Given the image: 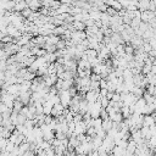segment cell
I'll list each match as a JSON object with an SVG mask.
<instances>
[{
    "label": "cell",
    "instance_id": "83f0119b",
    "mask_svg": "<svg viewBox=\"0 0 156 156\" xmlns=\"http://www.w3.org/2000/svg\"><path fill=\"white\" fill-rule=\"evenodd\" d=\"M61 4H72V0H60Z\"/></svg>",
    "mask_w": 156,
    "mask_h": 156
},
{
    "label": "cell",
    "instance_id": "d4e9b609",
    "mask_svg": "<svg viewBox=\"0 0 156 156\" xmlns=\"http://www.w3.org/2000/svg\"><path fill=\"white\" fill-rule=\"evenodd\" d=\"M106 12H107L110 16H116V15H118V11H117V10H115V9H113V7H111V6H107Z\"/></svg>",
    "mask_w": 156,
    "mask_h": 156
},
{
    "label": "cell",
    "instance_id": "f1b7e54d",
    "mask_svg": "<svg viewBox=\"0 0 156 156\" xmlns=\"http://www.w3.org/2000/svg\"><path fill=\"white\" fill-rule=\"evenodd\" d=\"M154 118H155V123H156V112H154Z\"/></svg>",
    "mask_w": 156,
    "mask_h": 156
},
{
    "label": "cell",
    "instance_id": "2e32d148",
    "mask_svg": "<svg viewBox=\"0 0 156 156\" xmlns=\"http://www.w3.org/2000/svg\"><path fill=\"white\" fill-rule=\"evenodd\" d=\"M101 22H102V26H110V20H111V16L105 11L101 13V17H100Z\"/></svg>",
    "mask_w": 156,
    "mask_h": 156
},
{
    "label": "cell",
    "instance_id": "5bb4252c",
    "mask_svg": "<svg viewBox=\"0 0 156 156\" xmlns=\"http://www.w3.org/2000/svg\"><path fill=\"white\" fill-rule=\"evenodd\" d=\"M121 112H122V115H123V118H128L133 112H132V110H130V106H128V105H123L122 107H121Z\"/></svg>",
    "mask_w": 156,
    "mask_h": 156
},
{
    "label": "cell",
    "instance_id": "9a60e30c",
    "mask_svg": "<svg viewBox=\"0 0 156 156\" xmlns=\"http://www.w3.org/2000/svg\"><path fill=\"white\" fill-rule=\"evenodd\" d=\"M112 127H113V122L111 121V118H110V117H108V118L102 119V128H104L106 132H108Z\"/></svg>",
    "mask_w": 156,
    "mask_h": 156
},
{
    "label": "cell",
    "instance_id": "e0dca14e",
    "mask_svg": "<svg viewBox=\"0 0 156 156\" xmlns=\"http://www.w3.org/2000/svg\"><path fill=\"white\" fill-rule=\"evenodd\" d=\"M24 106V104L20 100V99H15V101H13V107H12V110L13 111H16V112H20L21 111V108Z\"/></svg>",
    "mask_w": 156,
    "mask_h": 156
},
{
    "label": "cell",
    "instance_id": "cb8c5ba5",
    "mask_svg": "<svg viewBox=\"0 0 156 156\" xmlns=\"http://www.w3.org/2000/svg\"><path fill=\"white\" fill-rule=\"evenodd\" d=\"M26 119H27L26 116H23L22 113H18V116H17V124H24ZM17 124H16V126H17Z\"/></svg>",
    "mask_w": 156,
    "mask_h": 156
},
{
    "label": "cell",
    "instance_id": "5b68a950",
    "mask_svg": "<svg viewBox=\"0 0 156 156\" xmlns=\"http://www.w3.org/2000/svg\"><path fill=\"white\" fill-rule=\"evenodd\" d=\"M30 96H32V90H27V91H21L16 99H20L24 105H28L30 102Z\"/></svg>",
    "mask_w": 156,
    "mask_h": 156
},
{
    "label": "cell",
    "instance_id": "30bf717a",
    "mask_svg": "<svg viewBox=\"0 0 156 156\" xmlns=\"http://www.w3.org/2000/svg\"><path fill=\"white\" fill-rule=\"evenodd\" d=\"M108 117L111 118V121L112 122H117V123H119V122H122L124 118H123V115H122V112H121V110L119 111H115V112H112V113H110L108 115Z\"/></svg>",
    "mask_w": 156,
    "mask_h": 156
},
{
    "label": "cell",
    "instance_id": "7402d4cb",
    "mask_svg": "<svg viewBox=\"0 0 156 156\" xmlns=\"http://www.w3.org/2000/svg\"><path fill=\"white\" fill-rule=\"evenodd\" d=\"M85 134H87V135H89V136H91V138H94L95 135H98V134H96V129H95L94 127H89V128L87 129Z\"/></svg>",
    "mask_w": 156,
    "mask_h": 156
},
{
    "label": "cell",
    "instance_id": "ba28073f",
    "mask_svg": "<svg viewBox=\"0 0 156 156\" xmlns=\"http://www.w3.org/2000/svg\"><path fill=\"white\" fill-rule=\"evenodd\" d=\"M20 83H15V84H10L9 87H7V91L10 93V94H12V95H15L16 98L20 95V93H21V90H20Z\"/></svg>",
    "mask_w": 156,
    "mask_h": 156
},
{
    "label": "cell",
    "instance_id": "ffe728a7",
    "mask_svg": "<svg viewBox=\"0 0 156 156\" xmlns=\"http://www.w3.org/2000/svg\"><path fill=\"white\" fill-rule=\"evenodd\" d=\"M150 1H151V0H139V10H140V11L149 10Z\"/></svg>",
    "mask_w": 156,
    "mask_h": 156
},
{
    "label": "cell",
    "instance_id": "7c38bea8",
    "mask_svg": "<svg viewBox=\"0 0 156 156\" xmlns=\"http://www.w3.org/2000/svg\"><path fill=\"white\" fill-rule=\"evenodd\" d=\"M152 124H155V118L154 115H144V121H143V126H147L151 127Z\"/></svg>",
    "mask_w": 156,
    "mask_h": 156
},
{
    "label": "cell",
    "instance_id": "8fae6325",
    "mask_svg": "<svg viewBox=\"0 0 156 156\" xmlns=\"http://www.w3.org/2000/svg\"><path fill=\"white\" fill-rule=\"evenodd\" d=\"M56 11H57V15L69 13V12H71V6H69V4H61V5L56 9Z\"/></svg>",
    "mask_w": 156,
    "mask_h": 156
},
{
    "label": "cell",
    "instance_id": "9c48e42d",
    "mask_svg": "<svg viewBox=\"0 0 156 156\" xmlns=\"http://www.w3.org/2000/svg\"><path fill=\"white\" fill-rule=\"evenodd\" d=\"M136 150V143L133 140V139H129L128 140V145L126 147V155H133Z\"/></svg>",
    "mask_w": 156,
    "mask_h": 156
},
{
    "label": "cell",
    "instance_id": "7a4b0ae2",
    "mask_svg": "<svg viewBox=\"0 0 156 156\" xmlns=\"http://www.w3.org/2000/svg\"><path fill=\"white\" fill-rule=\"evenodd\" d=\"M87 38V33H85V30H78V29H76V30H73L72 33H71V38L69 39H72L73 41H76L77 44H79L83 39H85Z\"/></svg>",
    "mask_w": 156,
    "mask_h": 156
},
{
    "label": "cell",
    "instance_id": "484cf974",
    "mask_svg": "<svg viewBox=\"0 0 156 156\" xmlns=\"http://www.w3.org/2000/svg\"><path fill=\"white\" fill-rule=\"evenodd\" d=\"M100 117H101L102 119L108 118V112L106 111V108H105V107H102V108H101V111H100Z\"/></svg>",
    "mask_w": 156,
    "mask_h": 156
},
{
    "label": "cell",
    "instance_id": "277c9868",
    "mask_svg": "<svg viewBox=\"0 0 156 156\" xmlns=\"http://www.w3.org/2000/svg\"><path fill=\"white\" fill-rule=\"evenodd\" d=\"M100 96V91H95V90H88L85 93V99L88 102H95Z\"/></svg>",
    "mask_w": 156,
    "mask_h": 156
},
{
    "label": "cell",
    "instance_id": "8992f818",
    "mask_svg": "<svg viewBox=\"0 0 156 156\" xmlns=\"http://www.w3.org/2000/svg\"><path fill=\"white\" fill-rule=\"evenodd\" d=\"M63 110H65V106H63L61 102H58V104H54L51 115H52L54 117H57V116H60V115L63 113Z\"/></svg>",
    "mask_w": 156,
    "mask_h": 156
},
{
    "label": "cell",
    "instance_id": "d6986e66",
    "mask_svg": "<svg viewBox=\"0 0 156 156\" xmlns=\"http://www.w3.org/2000/svg\"><path fill=\"white\" fill-rule=\"evenodd\" d=\"M146 76V78H147V82H149V84H154V85H156V73L155 72H149L147 74H145Z\"/></svg>",
    "mask_w": 156,
    "mask_h": 156
},
{
    "label": "cell",
    "instance_id": "44dd1931",
    "mask_svg": "<svg viewBox=\"0 0 156 156\" xmlns=\"http://www.w3.org/2000/svg\"><path fill=\"white\" fill-rule=\"evenodd\" d=\"M32 13H33V10H32V9H29V7H26V9H23V10L21 11V15H22L24 18H28Z\"/></svg>",
    "mask_w": 156,
    "mask_h": 156
},
{
    "label": "cell",
    "instance_id": "f546056e",
    "mask_svg": "<svg viewBox=\"0 0 156 156\" xmlns=\"http://www.w3.org/2000/svg\"><path fill=\"white\" fill-rule=\"evenodd\" d=\"M155 112H156V107H155Z\"/></svg>",
    "mask_w": 156,
    "mask_h": 156
},
{
    "label": "cell",
    "instance_id": "3957f363",
    "mask_svg": "<svg viewBox=\"0 0 156 156\" xmlns=\"http://www.w3.org/2000/svg\"><path fill=\"white\" fill-rule=\"evenodd\" d=\"M140 18H141V21H143V22L150 23V22H151V21H154L156 17H155V12H154V11H150V10H145V11H141Z\"/></svg>",
    "mask_w": 156,
    "mask_h": 156
},
{
    "label": "cell",
    "instance_id": "52a82bcc",
    "mask_svg": "<svg viewBox=\"0 0 156 156\" xmlns=\"http://www.w3.org/2000/svg\"><path fill=\"white\" fill-rule=\"evenodd\" d=\"M27 4H28V7L32 9L33 11H39L40 7L43 6L41 5V0H26Z\"/></svg>",
    "mask_w": 156,
    "mask_h": 156
},
{
    "label": "cell",
    "instance_id": "603a6c76",
    "mask_svg": "<svg viewBox=\"0 0 156 156\" xmlns=\"http://www.w3.org/2000/svg\"><path fill=\"white\" fill-rule=\"evenodd\" d=\"M100 102H101L102 107H107V105L110 102V99H107V96H100Z\"/></svg>",
    "mask_w": 156,
    "mask_h": 156
},
{
    "label": "cell",
    "instance_id": "6da1fadb",
    "mask_svg": "<svg viewBox=\"0 0 156 156\" xmlns=\"http://www.w3.org/2000/svg\"><path fill=\"white\" fill-rule=\"evenodd\" d=\"M58 96H60V102L65 107H68L69 102H71V99H72V95L69 94V91L68 90H60L58 91Z\"/></svg>",
    "mask_w": 156,
    "mask_h": 156
},
{
    "label": "cell",
    "instance_id": "4316f807",
    "mask_svg": "<svg viewBox=\"0 0 156 156\" xmlns=\"http://www.w3.org/2000/svg\"><path fill=\"white\" fill-rule=\"evenodd\" d=\"M118 1L121 2V5H122L123 9H127V6L130 4V0H118Z\"/></svg>",
    "mask_w": 156,
    "mask_h": 156
},
{
    "label": "cell",
    "instance_id": "4fadbf2b",
    "mask_svg": "<svg viewBox=\"0 0 156 156\" xmlns=\"http://www.w3.org/2000/svg\"><path fill=\"white\" fill-rule=\"evenodd\" d=\"M72 24H73V27H74V29H78V30H85V28H87V24L83 22V21H73L72 22Z\"/></svg>",
    "mask_w": 156,
    "mask_h": 156
},
{
    "label": "cell",
    "instance_id": "ac0fdd59",
    "mask_svg": "<svg viewBox=\"0 0 156 156\" xmlns=\"http://www.w3.org/2000/svg\"><path fill=\"white\" fill-rule=\"evenodd\" d=\"M111 154H113V155H126V149H123V147H121L118 145H115L112 151H111Z\"/></svg>",
    "mask_w": 156,
    "mask_h": 156
}]
</instances>
